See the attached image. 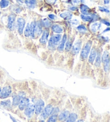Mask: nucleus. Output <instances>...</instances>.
Listing matches in <instances>:
<instances>
[{"label":"nucleus","mask_w":110,"mask_h":122,"mask_svg":"<svg viewBox=\"0 0 110 122\" xmlns=\"http://www.w3.org/2000/svg\"><path fill=\"white\" fill-rule=\"evenodd\" d=\"M61 40V36L60 34H56L50 38L48 43V48L50 49H55L56 45H58L60 42Z\"/></svg>","instance_id":"nucleus-1"},{"label":"nucleus","mask_w":110,"mask_h":122,"mask_svg":"<svg viewBox=\"0 0 110 122\" xmlns=\"http://www.w3.org/2000/svg\"><path fill=\"white\" fill-rule=\"evenodd\" d=\"M92 45V42L91 41H89L85 44V46L83 48L81 54V58L82 60H85L88 57V55L90 53V49Z\"/></svg>","instance_id":"nucleus-2"},{"label":"nucleus","mask_w":110,"mask_h":122,"mask_svg":"<svg viewBox=\"0 0 110 122\" xmlns=\"http://www.w3.org/2000/svg\"><path fill=\"white\" fill-rule=\"evenodd\" d=\"M53 110V108L52 106L48 104L44 108V109L42 110L43 112L41 113V117L44 119L47 118V117L50 116V114H52Z\"/></svg>","instance_id":"nucleus-3"},{"label":"nucleus","mask_w":110,"mask_h":122,"mask_svg":"<svg viewBox=\"0 0 110 122\" xmlns=\"http://www.w3.org/2000/svg\"><path fill=\"white\" fill-rule=\"evenodd\" d=\"M11 88L9 86L4 87L0 93V98L2 99H6L9 96L11 93Z\"/></svg>","instance_id":"nucleus-4"},{"label":"nucleus","mask_w":110,"mask_h":122,"mask_svg":"<svg viewBox=\"0 0 110 122\" xmlns=\"http://www.w3.org/2000/svg\"><path fill=\"white\" fill-rule=\"evenodd\" d=\"M44 105H45V103H44V102L42 100H38L37 101L36 105H35L34 111L36 115H39V114H40L43 110Z\"/></svg>","instance_id":"nucleus-5"},{"label":"nucleus","mask_w":110,"mask_h":122,"mask_svg":"<svg viewBox=\"0 0 110 122\" xmlns=\"http://www.w3.org/2000/svg\"><path fill=\"white\" fill-rule=\"evenodd\" d=\"M34 111L35 106L33 104H29L26 107L25 110H24V114L28 117H31L33 114Z\"/></svg>","instance_id":"nucleus-6"},{"label":"nucleus","mask_w":110,"mask_h":122,"mask_svg":"<svg viewBox=\"0 0 110 122\" xmlns=\"http://www.w3.org/2000/svg\"><path fill=\"white\" fill-rule=\"evenodd\" d=\"M81 46H82V41L80 40L77 41L72 47V53L73 55H77L80 51Z\"/></svg>","instance_id":"nucleus-7"},{"label":"nucleus","mask_w":110,"mask_h":122,"mask_svg":"<svg viewBox=\"0 0 110 122\" xmlns=\"http://www.w3.org/2000/svg\"><path fill=\"white\" fill-rule=\"evenodd\" d=\"M15 19H16V17L14 14H11L8 17V28L11 30H14Z\"/></svg>","instance_id":"nucleus-8"},{"label":"nucleus","mask_w":110,"mask_h":122,"mask_svg":"<svg viewBox=\"0 0 110 122\" xmlns=\"http://www.w3.org/2000/svg\"><path fill=\"white\" fill-rule=\"evenodd\" d=\"M25 21L23 18H19L17 19V26H18V33L20 34H22L23 32V30L25 27Z\"/></svg>","instance_id":"nucleus-9"},{"label":"nucleus","mask_w":110,"mask_h":122,"mask_svg":"<svg viewBox=\"0 0 110 122\" xmlns=\"http://www.w3.org/2000/svg\"><path fill=\"white\" fill-rule=\"evenodd\" d=\"M29 103V99L26 97H23L22 99L19 103V109L21 110H24Z\"/></svg>","instance_id":"nucleus-10"},{"label":"nucleus","mask_w":110,"mask_h":122,"mask_svg":"<svg viewBox=\"0 0 110 122\" xmlns=\"http://www.w3.org/2000/svg\"><path fill=\"white\" fill-rule=\"evenodd\" d=\"M48 36H49V30L47 29L44 30L41 38L40 39V43H42V44H45L47 41Z\"/></svg>","instance_id":"nucleus-11"},{"label":"nucleus","mask_w":110,"mask_h":122,"mask_svg":"<svg viewBox=\"0 0 110 122\" xmlns=\"http://www.w3.org/2000/svg\"><path fill=\"white\" fill-rule=\"evenodd\" d=\"M80 10L82 15H88L91 13V10L90 9V8L87 5H84V4H82L81 5Z\"/></svg>","instance_id":"nucleus-12"},{"label":"nucleus","mask_w":110,"mask_h":122,"mask_svg":"<svg viewBox=\"0 0 110 122\" xmlns=\"http://www.w3.org/2000/svg\"><path fill=\"white\" fill-rule=\"evenodd\" d=\"M97 55V51L94 48H93L91 51L90 55L89 58V62L91 64H93L94 60H95Z\"/></svg>","instance_id":"nucleus-13"},{"label":"nucleus","mask_w":110,"mask_h":122,"mask_svg":"<svg viewBox=\"0 0 110 122\" xmlns=\"http://www.w3.org/2000/svg\"><path fill=\"white\" fill-rule=\"evenodd\" d=\"M41 32H42V24H41V22L38 21L37 23L34 34H36V36H38L41 34Z\"/></svg>","instance_id":"nucleus-14"},{"label":"nucleus","mask_w":110,"mask_h":122,"mask_svg":"<svg viewBox=\"0 0 110 122\" xmlns=\"http://www.w3.org/2000/svg\"><path fill=\"white\" fill-rule=\"evenodd\" d=\"M37 25V23L36 21H33L31 23V25H30V36L32 38H34L35 37V29Z\"/></svg>","instance_id":"nucleus-15"},{"label":"nucleus","mask_w":110,"mask_h":122,"mask_svg":"<svg viewBox=\"0 0 110 122\" xmlns=\"http://www.w3.org/2000/svg\"><path fill=\"white\" fill-rule=\"evenodd\" d=\"M69 115V112L68 111H64L59 115V119L61 121H65L67 120Z\"/></svg>","instance_id":"nucleus-16"},{"label":"nucleus","mask_w":110,"mask_h":122,"mask_svg":"<svg viewBox=\"0 0 110 122\" xmlns=\"http://www.w3.org/2000/svg\"><path fill=\"white\" fill-rule=\"evenodd\" d=\"M23 95L22 94H20L18 95L15 96V97H14V99H13L12 105L14 106H18L19 103V102L21 101V100H22V99H23Z\"/></svg>","instance_id":"nucleus-17"},{"label":"nucleus","mask_w":110,"mask_h":122,"mask_svg":"<svg viewBox=\"0 0 110 122\" xmlns=\"http://www.w3.org/2000/svg\"><path fill=\"white\" fill-rule=\"evenodd\" d=\"M66 40H67V36H66V34H64V36H63L62 41H61V42H60V45H59L58 48L59 51H63L65 43L66 42Z\"/></svg>","instance_id":"nucleus-18"},{"label":"nucleus","mask_w":110,"mask_h":122,"mask_svg":"<svg viewBox=\"0 0 110 122\" xmlns=\"http://www.w3.org/2000/svg\"><path fill=\"white\" fill-rule=\"evenodd\" d=\"M52 30L55 33L60 34L63 32V29L60 25L55 24L52 26Z\"/></svg>","instance_id":"nucleus-19"},{"label":"nucleus","mask_w":110,"mask_h":122,"mask_svg":"<svg viewBox=\"0 0 110 122\" xmlns=\"http://www.w3.org/2000/svg\"><path fill=\"white\" fill-rule=\"evenodd\" d=\"M101 27H102V25H101L100 23H94L91 25V29L92 32L95 33L97 32L98 30H99L100 29Z\"/></svg>","instance_id":"nucleus-20"},{"label":"nucleus","mask_w":110,"mask_h":122,"mask_svg":"<svg viewBox=\"0 0 110 122\" xmlns=\"http://www.w3.org/2000/svg\"><path fill=\"white\" fill-rule=\"evenodd\" d=\"M72 15L70 12H65L60 15V17L65 20H70L72 18Z\"/></svg>","instance_id":"nucleus-21"},{"label":"nucleus","mask_w":110,"mask_h":122,"mask_svg":"<svg viewBox=\"0 0 110 122\" xmlns=\"http://www.w3.org/2000/svg\"><path fill=\"white\" fill-rule=\"evenodd\" d=\"M77 118V115L75 113L69 114L67 118V122H75Z\"/></svg>","instance_id":"nucleus-22"},{"label":"nucleus","mask_w":110,"mask_h":122,"mask_svg":"<svg viewBox=\"0 0 110 122\" xmlns=\"http://www.w3.org/2000/svg\"><path fill=\"white\" fill-rule=\"evenodd\" d=\"M37 3L36 0H26L25 1V3L30 8H34Z\"/></svg>","instance_id":"nucleus-23"},{"label":"nucleus","mask_w":110,"mask_h":122,"mask_svg":"<svg viewBox=\"0 0 110 122\" xmlns=\"http://www.w3.org/2000/svg\"><path fill=\"white\" fill-rule=\"evenodd\" d=\"M102 62L105 64L107 62H109L110 60H109V53L107 51H105L104 54L102 56Z\"/></svg>","instance_id":"nucleus-24"},{"label":"nucleus","mask_w":110,"mask_h":122,"mask_svg":"<svg viewBox=\"0 0 110 122\" xmlns=\"http://www.w3.org/2000/svg\"><path fill=\"white\" fill-rule=\"evenodd\" d=\"M41 24L45 27H49L51 26V22L47 18H45L41 21Z\"/></svg>","instance_id":"nucleus-25"},{"label":"nucleus","mask_w":110,"mask_h":122,"mask_svg":"<svg viewBox=\"0 0 110 122\" xmlns=\"http://www.w3.org/2000/svg\"><path fill=\"white\" fill-rule=\"evenodd\" d=\"M9 4V1L8 0H1L0 1V6L1 8L7 7Z\"/></svg>","instance_id":"nucleus-26"},{"label":"nucleus","mask_w":110,"mask_h":122,"mask_svg":"<svg viewBox=\"0 0 110 122\" xmlns=\"http://www.w3.org/2000/svg\"><path fill=\"white\" fill-rule=\"evenodd\" d=\"M101 64V56L100 54L99 53H97V56L96 57V62H95V65L97 67H99L100 65Z\"/></svg>","instance_id":"nucleus-27"},{"label":"nucleus","mask_w":110,"mask_h":122,"mask_svg":"<svg viewBox=\"0 0 110 122\" xmlns=\"http://www.w3.org/2000/svg\"><path fill=\"white\" fill-rule=\"evenodd\" d=\"M81 17L83 20L85 21H92V17L90 16H88V15H81Z\"/></svg>","instance_id":"nucleus-28"},{"label":"nucleus","mask_w":110,"mask_h":122,"mask_svg":"<svg viewBox=\"0 0 110 122\" xmlns=\"http://www.w3.org/2000/svg\"><path fill=\"white\" fill-rule=\"evenodd\" d=\"M77 30L79 32L81 33H85L86 32H87V30H88L86 27H85V26L83 25H79L77 27Z\"/></svg>","instance_id":"nucleus-29"},{"label":"nucleus","mask_w":110,"mask_h":122,"mask_svg":"<svg viewBox=\"0 0 110 122\" xmlns=\"http://www.w3.org/2000/svg\"><path fill=\"white\" fill-rule=\"evenodd\" d=\"M72 46V42L70 40H68L67 42H66V47H65V50L66 51H69L70 49H71Z\"/></svg>","instance_id":"nucleus-30"},{"label":"nucleus","mask_w":110,"mask_h":122,"mask_svg":"<svg viewBox=\"0 0 110 122\" xmlns=\"http://www.w3.org/2000/svg\"><path fill=\"white\" fill-rule=\"evenodd\" d=\"M24 34L26 37H29L30 36V24H28L27 26H26V29L25 30V32H24Z\"/></svg>","instance_id":"nucleus-31"},{"label":"nucleus","mask_w":110,"mask_h":122,"mask_svg":"<svg viewBox=\"0 0 110 122\" xmlns=\"http://www.w3.org/2000/svg\"><path fill=\"white\" fill-rule=\"evenodd\" d=\"M57 118H58V116H57V115H54L50 117L47 122H56L57 121Z\"/></svg>","instance_id":"nucleus-32"},{"label":"nucleus","mask_w":110,"mask_h":122,"mask_svg":"<svg viewBox=\"0 0 110 122\" xmlns=\"http://www.w3.org/2000/svg\"><path fill=\"white\" fill-rule=\"evenodd\" d=\"M11 104V102L9 100H8V101H2L1 102V104L2 106L4 107H9Z\"/></svg>","instance_id":"nucleus-33"},{"label":"nucleus","mask_w":110,"mask_h":122,"mask_svg":"<svg viewBox=\"0 0 110 122\" xmlns=\"http://www.w3.org/2000/svg\"><path fill=\"white\" fill-rule=\"evenodd\" d=\"M104 64V70L105 72H107L109 70V67H110V61L107 62L106 63H105Z\"/></svg>","instance_id":"nucleus-34"},{"label":"nucleus","mask_w":110,"mask_h":122,"mask_svg":"<svg viewBox=\"0 0 110 122\" xmlns=\"http://www.w3.org/2000/svg\"><path fill=\"white\" fill-rule=\"evenodd\" d=\"M99 9L100 11H101L102 12H105L107 13V14H109V10L107 9L106 8L102 7V6H99Z\"/></svg>","instance_id":"nucleus-35"},{"label":"nucleus","mask_w":110,"mask_h":122,"mask_svg":"<svg viewBox=\"0 0 110 122\" xmlns=\"http://www.w3.org/2000/svg\"><path fill=\"white\" fill-rule=\"evenodd\" d=\"M70 23H71V24L72 25H77L79 24V21L77 19H74L73 20L70 21Z\"/></svg>","instance_id":"nucleus-36"},{"label":"nucleus","mask_w":110,"mask_h":122,"mask_svg":"<svg viewBox=\"0 0 110 122\" xmlns=\"http://www.w3.org/2000/svg\"><path fill=\"white\" fill-rule=\"evenodd\" d=\"M101 22H102L103 23H104V24L107 25V26H110V23H109V22L107 20H104V19H102V20H101Z\"/></svg>","instance_id":"nucleus-37"},{"label":"nucleus","mask_w":110,"mask_h":122,"mask_svg":"<svg viewBox=\"0 0 110 122\" xmlns=\"http://www.w3.org/2000/svg\"><path fill=\"white\" fill-rule=\"evenodd\" d=\"M92 17H92V20H98V16H97V15L94 14V15H92Z\"/></svg>","instance_id":"nucleus-38"},{"label":"nucleus","mask_w":110,"mask_h":122,"mask_svg":"<svg viewBox=\"0 0 110 122\" xmlns=\"http://www.w3.org/2000/svg\"><path fill=\"white\" fill-rule=\"evenodd\" d=\"M49 16V18L50 19H52V20H54V19H55L57 18V17L54 15H49V16Z\"/></svg>","instance_id":"nucleus-39"},{"label":"nucleus","mask_w":110,"mask_h":122,"mask_svg":"<svg viewBox=\"0 0 110 122\" xmlns=\"http://www.w3.org/2000/svg\"><path fill=\"white\" fill-rule=\"evenodd\" d=\"M48 3L50 4H54L56 1V0H46Z\"/></svg>","instance_id":"nucleus-40"},{"label":"nucleus","mask_w":110,"mask_h":122,"mask_svg":"<svg viewBox=\"0 0 110 122\" xmlns=\"http://www.w3.org/2000/svg\"><path fill=\"white\" fill-rule=\"evenodd\" d=\"M69 9L72 11H75L77 9V8L76 6H71V7H69Z\"/></svg>","instance_id":"nucleus-41"},{"label":"nucleus","mask_w":110,"mask_h":122,"mask_svg":"<svg viewBox=\"0 0 110 122\" xmlns=\"http://www.w3.org/2000/svg\"><path fill=\"white\" fill-rule=\"evenodd\" d=\"M73 2H74V3L78 4L80 3V0H73Z\"/></svg>","instance_id":"nucleus-42"},{"label":"nucleus","mask_w":110,"mask_h":122,"mask_svg":"<svg viewBox=\"0 0 110 122\" xmlns=\"http://www.w3.org/2000/svg\"><path fill=\"white\" fill-rule=\"evenodd\" d=\"M10 118L12 119V122H17L16 121V119H15V118H14V117H13L12 116H11L10 115Z\"/></svg>","instance_id":"nucleus-43"},{"label":"nucleus","mask_w":110,"mask_h":122,"mask_svg":"<svg viewBox=\"0 0 110 122\" xmlns=\"http://www.w3.org/2000/svg\"><path fill=\"white\" fill-rule=\"evenodd\" d=\"M104 3L105 4H109L110 3V0H104Z\"/></svg>","instance_id":"nucleus-44"},{"label":"nucleus","mask_w":110,"mask_h":122,"mask_svg":"<svg viewBox=\"0 0 110 122\" xmlns=\"http://www.w3.org/2000/svg\"><path fill=\"white\" fill-rule=\"evenodd\" d=\"M77 122H84V121H83V120H82V119H81V120H79Z\"/></svg>","instance_id":"nucleus-45"},{"label":"nucleus","mask_w":110,"mask_h":122,"mask_svg":"<svg viewBox=\"0 0 110 122\" xmlns=\"http://www.w3.org/2000/svg\"><path fill=\"white\" fill-rule=\"evenodd\" d=\"M1 87H0V93H1Z\"/></svg>","instance_id":"nucleus-46"},{"label":"nucleus","mask_w":110,"mask_h":122,"mask_svg":"<svg viewBox=\"0 0 110 122\" xmlns=\"http://www.w3.org/2000/svg\"><path fill=\"white\" fill-rule=\"evenodd\" d=\"M80 1H81L82 2H83V0H80Z\"/></svg>","instance_id":"nucleus-47"}]
</instances>
